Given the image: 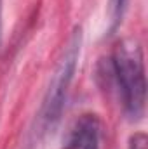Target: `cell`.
Returning a JSON list of instances; mask_svg holds the SVG:
<instances>
[{"instance_id":"3957f363","label":"cell","mask_w":148,"mask_h":149,"mask_svg":"<svg viewBox=\"0 0 148 149\" xmlns=\"http://www.w3.org/2000/svg\"><path fill=\"white\" fill-rule=\"evenodd\" d=\"M99 121L94 114H82L73 123L63 149H98Z\"/></svg>"},{"instance_id":"277c9868","label":"cell","mask_w":148,"mask_h":149,"mask_svg":"<svg viewBox=\"0 0 148 149\" xmlns=\"http://www.w3.org/2000/svg\"><path fill=\"white\" fill-rule=\"evenodd\" d=\"M125 2L127 0H111L110 2V19H111V30H115L118 26V23L122 21L124 16V9H125Z\"/></svg>"},{"instance_id":"6da1fadb","label":"cell","mask_w":148,"mask_h":149,"mask_svg":"<svg viewBox=\"0 0 148 149\" xmlns=\"http://www.w3.org/2000/svg\"><path fill=\"white\" fill-rule=\"evenodd\" d=\"M108 73L127 116L132 120L141 118L147 99V78L143 50L136 40H124L115 47L113 56L108 59Z\"/></svg>"},{"instance_id":"7a4b0ae2","label":"cell","mask_w":148,"mask_h":149,"mask_svg":"<svg viewBox=\"0 0 148 149\" xmlns=\"http://www.w3.org/2000/svg\"><path fill=\"white\" fill-rule=\"evenodd\" d=\"M80 38H82L80 30H77L72 35V38L68 40V45L52 73L51 83L45 90V95H44V101H42V106H40V111L37 116V134H45L52 130L61 118L66 92L73 78L78 54H80Z\"/></svg>"},{"instance_id":"5b68a950","label":"cell","mask_w":148,"mask_h":149,"mask_svg":"<svg viewBox=\"0 0 148 149\" xmlns=\"http://www.w3.org/2000/svg\"><path fill=\"white\" fill-rule=\"evenodd\" d=\"M129 149H148V137L147 134L138 132L131 137L129 141Z\"/></svg>"},{"instance_id":"8992f818","label":"cell","mask_w":148,"mask_h":149,"mask_svg":"<svg viewBox=\"0 0 148 149\" xmlns=\"http://www.w3.org/2000/svg\"><path fill=\"white\" fill-rule=\"evenodd\" d=\"M0 45H2V0H0Z\"/></svg>"}]
</instances>
